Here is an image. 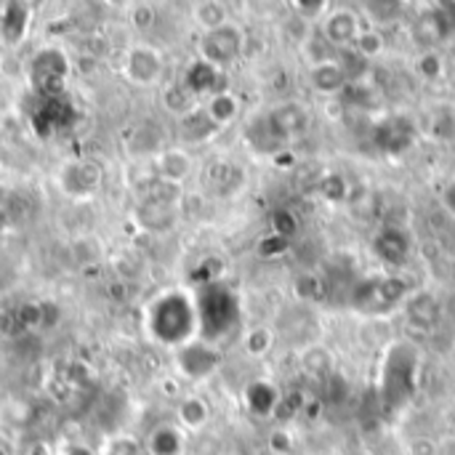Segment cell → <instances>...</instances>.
<instances>
[{
    "label": "cell",
    "instance_id": "cell-1",
    "mask_svg": "<svg viewBox=\"0 0 455 455\" xmlns=\"http://www.w3.org/2000/svg\"><path fill=\"white\" fill-rule=\"evenodd\" d=\"M147 325L152 336L163 344H184L197 333V309L195 301L184 293H171L157 299L149 307Z\"/></svg>",
    "mask_w": 455,
    "mask_h": 455
},
{
    "label": "cell",
    "instance_id": "cell-2",
    "mask_svg": "<svg viewBox=\"0 0 455 455\" xmlns=\"http://www.w3.org/2000/svg\"><path fill=\"white\" fill-rule=\"evenodd\" d=\"M197 309V331H203L205 344L216 336H224L237 323V299L221 285H205L203 296L195 301Z\"/></svg>",
    "mask_w": 455,
    "mask_h": 455
},
{
    "label": "cell",
    "instance_id": "cell-3",
    "mask_svg": "<svg viewBox=\"0 0 455 455\" xmlns=\"http://www.w3.org/2000/svg\"><path fill=\"white\" fill-rule=\"evenodd\" d=\"M416 352L408 344H395L384 363V379H381V395L387 405H400L411 397L416 387Z\"/></svg>",
    "mask_w": 455,
    "mask_h": 455
},
{
    "label": "cell",
    "instance_id": "cell-4",
    "mask_svg": "<svg viewBox=\"0 0 455 455\" xmlns=\"http://www.w3.org/2000/svg\"><path fill=\"white\" fill-rule=\"evenodd\" d=\"M69 77V59L61 48H43L29 61V83L43 99H59Z\"/></svg>",
    "mask_w": 455,
    "mask_h": 455
},
{
    "label": "cell",
    "instance_id": "cell-5",
    "mask_svg": "<svg viewBox=\"0 0 455 455\" xmlns=\"http://www.w3.org/2000/svg\"><path fill=\"white\" fill-rule=\"evenodd\" d=\"M245 48V32L235 21H227L219 29H211L200 37V59L213 64L216 69L224 64H232Z\"/></svg>",
    "mask_w": 455,
    "mask_h": 455
},
{
    "label": "cell",
    "instance_id": "cell-6",
    "mask_svg": "<svg viewBox=\"0 0 455 455\" xmlns=\"http://www.w3.org/2000/svg\"><path fill=\"white\" fill-rule=\"evenodd\" d=\"M405 283L395 280V277H384V280H365L355 288L352 301L360 312L365 315H384L392 307H397L405 296Z\"/></svg>",
    "mask_w": 455,
    "mask_h": 455
},
{
    "label": "cell",
    "instance_id": "cell-7",
    "mask_svg": "<svg viewBox=\"0 0 455 455\" xmlns=\"http://www.w3.org/2000/svg\"><path fill=\"white\" fill-rule=\"evenodd\" d=\"M165 69V59H163V51L149 45V43H139L133 45L128 53H125V61H123V75L125 80L136 83V85H152L160 80Z\"/></svg>",
    "mask_w": 455,
    "mask_h": 455
},
{
    "label": "cell",
    "instance_id": "cell-8",
    "mask_svg": "<svg viewBox=\"0 0 455 455\" xmlns=\"http://www.w3.org/2000/svg\"><path fill=\"white\" fill-rule=\"evenodd\" d=\"M59 184L72 197H88L101 184V168L93 160H75L59 171Z\"/></svg>",
    "mask_w": 455,
    "mask_h": 455
},
{
    "label": "cell",
    "instance_id": "cell-9",
    "mask_svg": "<svg viewBox=\"0 0 455 455\" xmlns=\"http://www.w3.org/2000/svg\"><path fill=\"white\" fill-rule=\"evenodd\" d=\"M413 139H416V128H413V123L408 120V117H389L387 123H381L379 125V131H376V144L384 149V152H389V155H400V152H405L411 144H413Z\"/></svg>",
    "mask_w": 455,
    "mask_h": 455
},
{
    "label": "cell",
    "instance_id": "cell-10",
    "mask_svg": "<svg viewBox=\"0 0 455 455\" xmlns=\"http://www.w3.org/2000/svg\"><path fill=\"white\" fill-rule=\"evenodd\" d=\"M219 365V352L211 349L205 341L200 344H187L181 352H179V368L184 376L189 379H205L208 373H213Z\"/></svg>",
    "mask_w": 455,
    "mask_h": 455
},
{
    "label": "cell",
    "instance_id": "cell-11",
    "mask_svg": "<svg viewBox=\"0 0 455 455\" xmlns=\"http://www.w3.org/2000/svg\"><path fill=\"white\" fill-rule=\"evenodd\" d=\"M325 43L336 45V48H349L357 43L360 37V24H357V16L352 11H336L325 19Z\"/></svg>",
    "mask_w": 455,
    "mask_h": 455
},
{
    "label": "cell",
    "instance_id": "cell-12",
    "mask_svg": "<svg viewBox=\"0 0 455 455\" xmlns=\"http://www.w3.org/2000/svg\"><path fill=\"white\" fill-rule=\"evenodd\" d=\"M189 173H192V157H189L187 149L171 147V149H165L157 157V176H160V181L181 187L189 179Z\"/></svg>",
    "mask_w": 455,
    "mask_h": 455
},
{
    "label": "cell",
    "instance_id": "cell-13",
    "mask_svg": "<svg viewBox=\"0 0 455 455\" xmlns=\"http://www.w3.org/2000/svg\"><path fill=\"white\" fill-rule=\"evenodd\" d=\"M216 80H219V69L213 67V64H208V61H203V59H197V61H192L189 67H187V72H184V88L195 96V99H208V96H213V93H219V88H216Z\"/></svg>",
    "mask_w": 455,
    "mask_h": 455
},
{
    "label": "cell",
    "instance_id": "cell-14",
    "mask_svg": "<svg viewBox=\"0 0 455 455\" xmlns=\"http://www.w3.org/2000/svg\"><path fill=\"white\" fill-rule=\"evenodd\" d=\"M29 5L27 3H5L0 5V35L8 45H16L24 40V32L29 27Z\"/></svg>",
    "mask_w": 455,
    "mask_h": 455
},
{
    "label": "cell",
    "instance_id": "cell-15",
    "mask_svg": "<svg viewBox=\"0 0 455 455\" xmlns=\"http://www.w3.org/2000/svg\"><path fill=\"white\" fill-rule=\"evenodd\" d=\"M216 131H219V128L213 125V120L208 117V112H205L203 107H195V109H189L187 115L179 117V133H181V139L189 141V144H203V141H208Z\"/></svg>",
    "mask_w": 455,
    "mask_h": 455
},
{
    "label": "cell",
    "instance_id": "cell-16",
    "mask_svg": "<svg viewBox=\"0 0 455 455\" xmlns=\"http://www.w3.org/2000/svg\"><path fill=\"white\" fill-rule=\"evenodd\" d=\"M376 251L387 264H403L411 253V240L403 229L387 227L376 235Z\"/></svg>",
    "mask_w": 455,
    "mask_h": 455
},
{
    "label": "cell",
    "instance_id": "cell-17",
    "mask_svg": "<svg viewBox=\"0 0 455 455\" xmlns=\"http://www.w3.org/2000/svg\"><path fill=\"white\" fill-rule=\"evenodd\" d=\"M309 80H312L315 91H320L325 96H336L347 85V75H344L341 64L339 61H331V59L317 61L312 67V72H309Z\"/></svg>",
    "mask_w": 455,
    "mask_h": 455
},
{
    "label": "cell",
    "instance_id": "cell-18",
    "mask_svg": "<svg viewBox=\"0 0 455 455\" xmlns=\"http://www.w3.org/2000/svg\"><path fill=\"white\" fill-rule=\"evenodd\" d=\"M184 451V435L173 424H160L152 429L147 440V453L149 455H181Z\"/></svg>",
    "mask_w": 455,
    "mask_h": 455
},
{
    "label": "cell",
    "instance_id": "cell-19",
    "mask_svg": "<svg viewBox=\"0 0 455 455\" xmlns=\"http://www.w3.org/2000/svg\"><path fill=\"white\" fill-rule=\"evenodd\" d=\"M245 403H248L251 413H256V416H272V413H277L280 395H277V389H275L272 384H267V381H253V384H248V389H245Z\"/></svg>",
    "mask_w": 455,
    "mask_h": 455
},
{
    "label": "cell",
    "instance_id": "cell-20",
    "mask_svg": "<svg viewBox=\"0 0 455 455\" xmlns=\"http://www.w3.org/2000/svg\"><path fill=\"white\" fill-rule=\"evenodd\" d=\"M203 109L208 112V117L213 120V125L221 128V125H229L240 115V101L229 91H219V93L208 96V101H205Z\"/></svg>",
    "mask_w": 455,
    "mask_h": 455
},
{
    "label": "cell",
    "instance_id": "cell-21",
    "mask_svg": "<svg viewBox=\"0 0 455 455\" xmlns=\"http://www.w3.org/2000/svg\"><path fill=\"white\" fill-rule=\"evenodd\" d=\"M408 317H411L413 325L429 331L440 320V301L432 293H419V296H413L408 301Z\"/></svg>",
    "mask_w": 455,
    "mask_h": 455
},
{
    "label": "cell",
    "instance_id": "cell-22",
    "mask_svg": "<svg viewBox=\"0 0 455 455\" xmlns=\"http://www.w3.org/2000/svg\"><path fill=\"white\" fill-rule=\"evenodd\" d=\"M176 416H179V424H181L184 429L197 432V429H203V427L208 424L211 408H208V403L200 400V397H184V400L179 403Z\"/></svg>",
    "mask_w": 455,
    "mask_h": 455
},
{
    "label": "cell",
    "instance_id": "cell-23",
    "mask_svg": "<svg viewBox=\"0 0 455 455\" xmlns=\"http://www.w3.org/2000/svg\"><path fill=\"white\" fill-rule=\"evenodd\" d=\"M192 16H195V21H197L205 32L219 29V27H224V24L229 21V16H227V5H224V3H219V0L197 3V5L192 8Z\"/></svg>",
    "mask_w": 455,
    "mask_h": 455
},
{
    "label": "cell",
    "instance_id": "cell-24",
    "mask_svg": "<svg viewBox=\"0 0 455 455\" xmlns=\"http://www.w3.org/2000/svg\"><path fill=\"white\" fill-rule=\"evenodd\" d=\"M144 216V227L147 229H168L173 221V203L168 200H149L141 208Z\"/></svg>",
    "mask_w": 455,
    "mask_h": 455
},
{
    "label": "cell",
    "instance_id": "cell-25",
    "mask_svg": "<svg viewBox=\"0 0 455 455\" xmlns=\"http://www.w3.org/2000/svg\"><path fill=\"white\" fill-rule=\"evenodd\" d=\"M165 107L173 112V115H187L189 109H195V96L184 88V85H176L165 93Z\"/></svg>",
    "mask_w": 455,
    "mask_h": 455
},
{
    "label": "cell",
    "instance_id": "cell-26",
    "mask_svg": "<svg viewBox=\"0 0 455 455\" xmlns=\"http://www.w3.org/2000/svg\"><path fill=\"white\" fill-rule=\"evenodd\" d=\"M272 349V331L269 328H253L245 336V352L253 357H264Z\"/></svg>",
    "mask_w": 455,
    "mask_h": 455
},
{
    "label": "cell",
    "instance_id": "cell-27",
    "mask_svg": "<svg viewBox=\"0 0 455 455\" xmlns=\"http://www.w3.org/2000/svg\"><path fill=\"white\" fill-rule=\"evenodd\" d=\"M355 48H357V53L363 56V59H373V56H379L381 53V48H384V40H381V35L379 32H360V37H357V43H355Z\"/></svg>",
    "mask_w": 455,
    "mask_h": 455
},
{
    "label": "cell",
    "instance_id": "cell-28",
    "mask_svg": "<svg viewBox=\"0 0 455 455\" xmlns=\"http://www.w3.org/2000/svg\"><path fill=\"white\" fill-rule=\"evenodd\" d=\"M155 19H157V8L149 5V3H139V5H133V11H131V24H133L136 29H141V32H147V29L155 24Z\"/></svg>",
    "mask_w": 455,
    "mask_h": 455
},
{
    "label": "cell",
    "instance_id": "cell-29",
    "mask_svg": "<svg viewBox=\"0 0 455 455\" xmlns=\"http://www.w3.org/2000/svg\"><path fill=\"white\" fill-rule=\"evenodd\" d=\"M347 184H344V179H339V176H328L325 181H323V195L328 197V200H333V203H341L344 197H347Z\"/></svg>",
    "mask_w": 455,
    "mask_h": 455
},
{
    "label": "cell",
    "instance_id": "cell-30",
    "mask_svg": "<svg viewBox=\"0 0 455 455\" xmlns=\"http://www.w3.org/2000/svg\"><path fill=\"white\" fill-rule=\"evenodd\" d=\"M296 232V219H293V213H288V211H277L275 213V235H280V237H291Z\"/></svg>",
    "mask_w": 455,
    "mask_h": 455
},
{
    "label": "cell",
    "instance_id": "cell-31",
    "mask_svg": "<svg viewBox=\"0 0 455 455\" xmlns=\"http://www.w3.org/2000/svg\"><path fill=\"white\" fill-rule=\"evenodd\" d=\"M320 291H323V285L317 283V277L301 275V277L296 280V293H299L301 299H315V296H320Z\"/></svg>",
    "mask_w": 455,
    "mask_h": 455
},
{
    "label": "cell",
    "instance_id": "cell-32",
    "mask_svg": "<svg viewBox=\"0 0 455 455\" xmlns=\"http://www.w3.org/2000/svg\"><path fill=\"white\" fill-rule=\"evenodd\" d=\"M419 69H421L424 77L435 80V77H440V72H443V61H440V56H435V53H427V56L419 61Z\"/></svg>",
    "mask_w": 455,
    "mask_h": 455
},
{
    "label": "cell",
    "instance_id": "cell-33",
    "mask_svg": "<svg viewBox=\"0 0 455 455\" xmlns=\"http://www.w3.org/2000/svg\"><path fill=\"white\" fill-rule=\"evenodd\" d=\"M285 248H288V240L285 237H280V235H272L269 240H261V256H280V253H285Z\"/></svg>",
    "mask_w": 455,
    "mask_h": 455
},
{
    "label": "cell",
    "instance_id": "cell-34",
    "mask_svg": "<svg viewBox=\"0 0 455 455\" xmlns=\"http://www.w3.org/2000/svg\"><path fill=\"white\" fill-rule=\"evenodd\" d=\"M107 455H141V448H139V443H133L128 437H120V440H115L109 445Z\"/></svg>",
    "mask_w": 455,
    "mask_h": 455
},
{
    "label": "cell",
    "instance_id": "cell-35",
    "mask_svg": "<svg viewBox=\"0 0 455 455\" xmlns=\"http://www.w3.org/2000/svg\"><path fill=\"white\" fill-rule=\"evenodd\" d=\"M269 451H272V455H288V451H291V435L288 432H275L269 437Z\"/></svg>",
    "mask_w": 455,
    "mask_h": 455
},
{
    "label": "cell",
    "instance_id": "cell-36",
    "mask_svg": "<svg viewBox=\"0 0 455 455\" xmlns=\"http://www.w3.org/2000/svg\"><path fill=\"white\" fill-rule=\"evenodd\" d=\"M301 19H317L320 11H328V3H293Z\"/></svg>",
    "mask_w": 455,
    "mask_h": 455
},
{
    "label": "cell",
    "instance_id": "cell-37",
    "mask_svg": "<svg viewBox=\"0 0 455 455\" xmlns=\"http://www.w3.org/2000/svg\"><path fill=\"white\" fill-rule=\"evenodd\" d=\"M307 360H315V365L309 368V373H325V371L331 368V360H328V355H325L323 349L307 352Z\"/></svg>",
    "mask_w": 455,
    "mask_h": 455
},
{
    "label": "cell",
    "instance_id": "cell-38",
    "mask_svg": "<svg viewBox=\"0 0 455 455\" xmlns=\"http://www.w3.org/2000/svg\"><path fill=\"white\" fill-rule=\"evenodd\" d=\"M445 203H448V208L455 213V181L448 187V192H445Z\"/></svg>",
    "mask_w": 455,
    "mask_h": 455
},
{
    "label": "cell",
    "instance_id": "cell-39",
    "mask_svg": "<svg viewBox=\"0 0 455 455\" xmlns=\"http://www.w3.org/2000/svg\"><path fill=\"white\" fill-rule=\"evenodd\" d=\"M0 69H3V53H0Z\"/></svg>",
    "mask_w": 455,
    "mask_h": 455
},
{
    "label": "cell",
    "instance_id": "cell-40",
    "mask_svg": "<svg viewBox=\"0 0 455 455\" xmlns=\"http://www.w3.org/2000/svg\"><path fill=\"white\" fill-rule=\"evenodd\" d=\"M0 455H5V453H3V451H0Z\"/></svg>",
    "mask_w": 455,
    "mask_h": 455
}]
</instances>
